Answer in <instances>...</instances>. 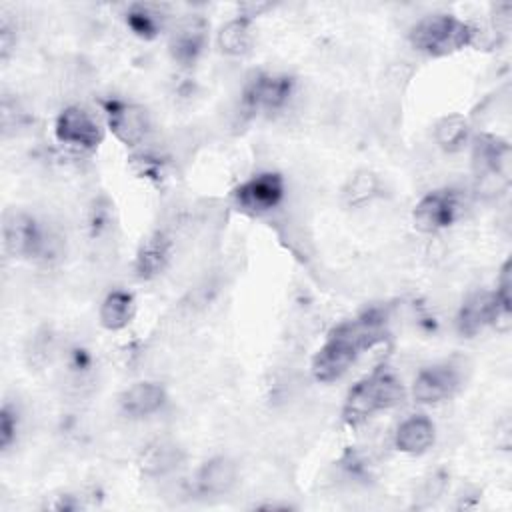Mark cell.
Segmentation results:
<instances>
[{
    "instance_id": "cell-1",
    "label": "cell",
    "mask_w": 512,
    "mask_h": 512,
    "mask_svg": "<svg viewBox=\"0 0 512 512\" xmlns=\"http://www.w3.org/2000/svg\"><path fill=\"white\" fill-rule=\"evenodd\" d=\"M384 334V316L376 310L338 324L312 358L314 378L320 382L340 378L362 354V350H368L384 340Z\"/></svg>"
},
{
    "instance_id": "cell-2",
    "label": "cell",
    "mask_w": 512,
    "mask_h": 512,
    "mask_svg": "<svg viewBox=\"0 0 512 512\" xmlns=\"http://www.w3.org/2000/svg\"><path fill=\"white\" fill-rule=\"evenodd\" d=\"M404 396L402 382L390 370H376L370 376L362 378L348 392L344 402V420L348 424H358L370 418L374 412L396 406Z\"/></svg>"
},
{
    "instance_id": "cell-3",
    "label": "cell",
    "mask_w": 512,
    "mask_h": 512,
    "mask_svg": "<svg viewBox=\"0 0 512 512\" xmlns=\"http://www.w3.org/2000/svg\"><path fill=\"white\" fill-rule=\"evenodd\" d=\"M478 30L468 22L450 16L434 14L422 18L410 32V42L416 50L428 56H448L476 42Z\"/></svg>"
},
{
    "instance_id": "cell-4",
    "label": "cell",
    "mask_w": 512,
    "mask_h": 512,
    "mask_svg": "<svg viewBox=\"0 0 512 512\" xmlns=\"http://www.w3.org/2000/svg\"><path fill=\"white\" fill-rule=\"evenodd\" d=\"M284 198V180L276 172H260L236 186V204L252 214H264L276 208Z\"/></svg>"
},
{
    "instance_id": "cell-5",
    "label": "cell",
    "mask_w": 512,
    "mask_h": 512,
    "mask_svg": "<svg viewBox=\"0 0 512 512\" xmlns=\"http://www.w3.org/2000/svg\"><path fill=\"white\" fill-rule=\"evenodd\" d=\"M500 322H504V328H508L510 312L498 304L494 292H474L468 296L456 318L458 332L468 338L476 336L488 324L500 326Z\"/></svg>"
},
{
    "instance_id": "cell-6",
    "label": "cell",
    "mask_w": 512,
    "mask_h": 512,
    "mask_svg": "<svg viewBox=\"0 0 512 512\" xmlns=\"http://www.w3.org/2000/svg\"><path fill=\"white\" fill-rule=\"evenodd\" d=\"M294 80L286 74H256L252 76L242 92V104L250 112L278 110L292 94Z\"/></svg>"
},
{
    "instance_id": "cell-7",
    "label": "cell",
    "mask_w": 512,
    "mask_h": 512,
    "mask_svg": "<svg viewBox=\"0 0 512 512\" xmlns=\"http://www.w3.org/2000/svg\"><path fill=\"white\" fill-rule=\"evenodd\" d=\"M54 132L62 144L76 146L82 150L96 148L104 138L96 118L80 106L64 108L56 118Z\"/></svg>"
},
{
    "instance_id": "cell-8",
    "label": "cell",
    "mask_w": 512,
    "mask_h": 512,
    "mask_svg": "<svg viewBox=\"0 0 512 512\" xmlns=\"http://www.w3.org/2000/svg\"><path fill=\"white\" fill-rule=\"evenodd\" d=\"M460 196L456 190L442 188L426 194L414 208V224L424 232H436L454 224L460 216Z\"/></svg>"
},
{
    "instance_id": "cell-9",
    "label": "cell",
    "mask_w": 512,
    "mask_h": 512,
    "mask_svg": "<svg viewBox=\"0 0 512 512\" xmlns=\"http://www.w3.org/2000/svg\"><path fill=\"white\" fill-rule=\"evenodd\" d=\"M2 236H4V246L12 256L32 258V256H40L46 248L44 230L32 216L24 212H12L10 216H6L2 226Z\"/></svg>"
},
{
    "instance_id": "cell-10",
    "label": "cell",
    "mask_w": 512,
    "mask_h": 512,
    "mask_svg": "<svg viewBox=\"0 0 512 512\" xmlns=\"http://www.w3.org/2000/svg\"><path fill=\"white\" fill-rule=\"evenodd\" d=\"M460 386V372L454 364H434L428 368H422L414 380L412 394L422 404L440 402L456 392Z\"/></svg>"
},
{
    "instance_id": "cell-11",
    "label": "cell",
    "mask_w": 512,
    "mask_h": 512,
    "mask_svg": "<svg viewBox=\"0 0 512 512\" xmlns=\"http://www.w3.org/2000/svg\"><path fill=\"white\" fill-rule=\"evenodd\" d=\"M106 118H108V128L114 132V136L120 142L130 144V146L144 140V136L150 128L146 110L136 104L110 100V102H106Z\"/></svg>"
},
{
    "instance_id": "cell-12",
    "label": "cell",
    "mask_w": 512,
    "mask_h": 512,
    "mask_svg": "<svg viewBox=\"0 0 512 512\" xmlns=\"http://www.w3.org/2000/svg\"><path fill=\"white\" fill-rule=\"evenodd\" d=\"M208 42V24L200 16L184 18L172 38H170V54L182 66H192L200 54L204 52Z\"/></svg>"
},
{
    "instance_id": "cell-13",
    "label": "cell",
    "mask_w": 512,
    "mask_h": 512,
    "mask_svg": "<svg viewBox=\"0 0 512 512\" xmlns=\"http://www.w3.org/2000/svg\"><path fill=\"white\" fill-rule=\"evenodd\" d=\"M166 402V392L156 382H136L120 396V408L130 418H146Z\"/></svg>"
},
{
    "instance_id": "cell-14",
    "label": "cell",
    "mask_w": 512,
    "mask_h": 512,
    "mask_svg": "<svg viewBox=\"0 0 512 512\" xmlns=\"http://www.w3.org/2000/svg\"><path fill=\"white\" fill-rule=\"evenodd\" d=\"M238 478L236 464L226 456H216L204 462L196 474V488L204 496H220L232 490Z\"/></svg>"
},
{
    "instance_id": "cell-15",
    "label": "cell",
    "mask_w": 512,
    "mask_h": 512,
    "mask_svg": "<svg viewBox=\"0 0 512 512\" xmlns=\"http://www.w3.org/2000/svg\"><path fill=\"white\" fill-rule=\"evenodd\" d=\"M434 438H436L434 422L424 414H416L398 426L396 448L406 454H422L434 444Z\"/></svg>"
},
{
    "instance_id": "cell-16",
    "label": "cell",
    "mask_w": 512,
    "mask_h": 512,
    "mask_svg": "<svg viewBox=\"0 0 512 512\" xmlns=\"http://www.w3.org/2000/svg\"><path fill=\"white\" fill-rule=\"evenodd\" d=\"M508 158H510V148L508 144L492 134H482L474 140V152H472V160H474V168L480 174H504L506 166H508Z\"/></svg>"
},
{
    "instance_id": "cell-17",
    "label": "cell",
    "mask_w": 512,
    "mask_h": 512,
    "mask_svg": "<svg viewBox=\"0 0 512 512\" xmlns=\"http://www.w3.org/2000/svg\"><path fill=\"white\" fill-rule=\"evenodd\" d=\"M184 460V452L174 442L158 440L150 444L140 456V468L148 476H164L176 470Z\"/></svg>"
},
{
    "instance_id": "cell-18",
    "label": "cell",
    "mask_w": 512,
    "mask_h": 512,
    "mask_svg": "<svg viewBox=\"0 0 512 512\" xmlns=\"http://www.w3.org/2000/svg\"><path fill=\"white\" fill-rule=\"evenodd\" d=\"M170 260V240L164 234H154L140 246L134 262V270L140 278L158 276Z\"/></svg>"
},
{
    "instance_id": "cell-19",
    "label": "cell",
    "mask_w": 512,
    "mask_h": 512,
    "mask_svg": "<svg viewBox=\"0 0 512 512\" xmlns=\"http://www.w3.org/2000/svg\"><path fill=\"white\" fill-rule=\"evenodd\" d=\"M134 316V298L126 290H112L100 306V322L108 330H120Z\"/></svg>"
},
{
    "instance_id": "cell-20",
    "label": "cell",
    "mask_w": 512,
    "mask_h": 512,
    "mask_svg": "<svg viewBox=\"0 0 512 512\" xmlns=\"http://www.w3.org/2000/svg\"><path fill=\"white\" fill-rule=\"evenodd\" d=\"M252 44V24L250 16H238L224 24L218 32V46L224 54L240 56L246 54Z\"/></svg>"
},
{
    "instance_id": "cell-21",
    "label": "cell",
    "mask_w": 512,
    "mask_h": 512,
    "mask_svg": "<svg viewBox=\"0 0 512 512\" xmlns=\"http://www.w3.org/2000/svg\"><path fill=\"white\" fill-rule=\"evenodd\" d=\"M470 126L468 120L462 114H448L442 120H438L434 128V138L438 146L446 152H456L468 142Z\"/></svg>"
},
{
    "instance_id": "cell-22",
    "label": "cell",
    "mask_w": 512,
    "mask_h": 512,
    "mask_svg": "<svg viewBox=\"0 0 512 512\" xmlns=\"http://www.w3.org/2000/svg\"><path fill=\"white\" fill-rule=\"evenodd\" d=\"M162 14L154 8V6H148V4H132L126 12V24L128 28L140 36V38H154L158 36V32L162 30Z\"/></svg>"
},
{
    "instance_id": "cell-23",
    "label": "cell",
    "mask_w": 512,
    "mask_h": 512,
    "mask_svg": "<svg viewBox=\"0 0 512 512\" xmlns=\"http://www.w3.org/2000/svg\"><path fill=\"white\" fill-rule=\"evenodd\" d=\"M380 180L370 170H358L344 188V198L350 206H362L378 196Z\"/></svg>"
},
{
    "instance_id": "cell-24",
    "label": "cell",
    "mask_w": 512,
    "mask_h": 512,
    "mask_svg": "<svg viewBox=\"0 0 512 512\" xmlns=\"http://www.w3.org/2000/svg\"><path fill=\"white\" fill-rule=\"evenodd\" d=\"M16 430H18L16 410L10 404H4L2 412H0V446H2V450L10 448V444L16 438Z\"/></svg>"
}]
</instances>
